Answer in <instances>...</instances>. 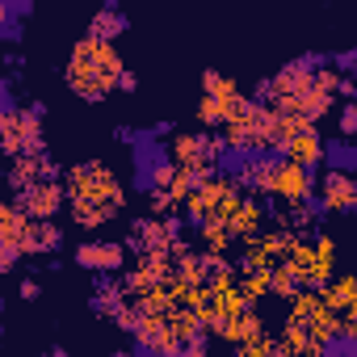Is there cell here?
Instances as JSON below:
<instances>
[{
    "instance_id": "obj_7",
    "label": "cell",
    "mask_w": 357,
    "mask_h": 357,
    "mask_svg": "<svg viewBox=\"0 0 357 357\" xmlns=\"http://www.w3.org/2000/svg\"><path fill=\"white\" fill-rule=\"evenodd\" d=\"M248 105H252V97H244L240 89H236V93H202V101H198V122L227 130Z\"/></svg>"
},
{
    "instance_id": "obj_9",
    "label": "cell",
    "mask_w": 357,
    "mask_h": 357,
    "mask_svg": "<svg viewBox=\"0 0 357 357\" xmlns=\"http://www.w3.org/2000/svg\"><path fill=\"white\" fill-rule=\"evenodd\" d=\"M135 353H143V357H181L185 344L172 336L168 319H143V328L135 332Z\"/></svg>"
},
{
    "instance_id": "obj_14",
    "label": "cell",
    "mask_w": 357,
    "mask_h": 357,
    "mask_svg": "<svg viewBox=\"0 0 357 357\" xmlns=\"http://www.w3.org/2000/svg\"><path fill=\"white\" fill-rule=\"evenodd\" d=\"M257 336H269V332H265V315H261L257 307L240 311V315L219 332V340H227V344H236V349H240V344H248V340H257Z\"/></svg>"
},
{
    "instance_id": "obj_8",
    "label": "cell",
    "mask_w": 357,
    "mask_h": 357,
    "mask_svg": "<svg viewBox=\"0 0 357 357\" xmlns=\"http://www.w3.org/2000/svg\"><path fill=\"white\" fill-rule=\"evenodd\" d=\"M172 244L176 240H172L168 223L155 219V215H139L126 227V248H135V257H143V252H172Z\"/></svg>"
},
{
    "instance_id": "obj_2",
    "label": "cell",
    "mask_w": 357,
    "mask_h": 357,
    "mask_svg": "<svg viewBox=\"0 0 357 357\" xmlns=\"http://www.w3.org/2000/svg\"><path fill=\"white\" fill-rule=\"evenodd\" d=\"M43 118H47V105L38 97H30L22 109H0V147H5L9 160H17L26 151H47Z\"/></svg>"
},
{
    "instance_id": "obj_15",
    "label": "cell",
    "mask_w": 357,
    "mask_h": 357,
    "mask_svg": "<svg viewBox=\"0 0 357 357\" xmlns=\"http://www.w3.org/2000/svg\"><path fill=\"white\" fill-rule=\"evenodd\" d=\"M59 244H63V227L55 219H47V223H30L22 248H26V257H51V252H59Z\"/></svg>"
},
{
    "instance_id": "obj_29",
    "label": "cell",
    "mask_w": 357,
    "mask_h": 357,
    "mask_svg": "<svg viewBox=\"0 0 357 357\" xmlns=\"http://www.w3.org/2000/svg\"><path fill=\"white\" fill-rule=\"evenodd\" d=\"M181 357H211V349H206V344H190Z\"/></svg>"
},
{
    "instance_id": "obj_6",
    "label": "cell",
    "mask_w": 357,
    "mask_h": 357,
    "mask_svg": "<svg viewBox=\"0 0 357 357\" xmlns=\"http://www.w3.org/2000/svg\"><path fill=\"white\" fill-rule=\"evenodd\" d=\"M13 202H17L34 223H47V219H55V215L68 206V190H63V181H38V185H30L26 194H13Z\"/></svg>"
},
{
    "instance_id": "obj_27",
    "label": "cell",
    "mask_w": 357,
    "mask_h": 357,
    "mask_svg": "<svg viewBox=\"0 0 357 357\" xmlns=\"http://www.w3.org/2000/svg\"><path fill=\"white\" fill-rule=\"evenodd\" d=\"M340 336H344L349 344H357V311H349V315H344V328H340Z\"/></svg>"
},
{
    "instance_id": "obj_5",
    "label": "cell",
    "mask_w": 357,
    "mask_h": 357,
    "mask_svg": "<svg viewBox=\"0 0 357 357\" xmlns=\"http://www.w3.org/2000/svg\"><path fill=\"white\" fill-rule=\"evenodd\" d=\"M76 265L89 269V273H126V244L122 240H101V236H89L76 244Z\"/></svg>"
},
{
    "instance_id": "obj_11",
    "label": "cell",
    "mask_w": 357,
    "mask_h": 357,
    "mask_svg": "<svg viewBox=\"0 0 357 357\" xmlns=\"http://www.w3.org/2000/svg\"><path fill=\"white\" fill-rule=\"evenodd\" d=\"M265 219H269V202L244 198V206L236 211V219H231L227 227H231V236H236L240 244H257V240L265 236Z\"/></svg>"
},
{
    "instance_id": "obj_17",
    "label": "cell",
    "mask_w": 357,
    "mask_h": 357,
    "mask_svg": "<svg viewBox=\"0 0 357 357\" xmlns=\"http://www.w3.org/2000/svg\"><path fill=\"white\" fill-rule=\"evenodd\" d=\"M269 286H273V298L294 303V298L307 290V278L298 273V265H294V261H282V265H273V269H269Z\"/></svg>"
},
{
    "instance_id": "obj_31",
    "label": "cell",
    "mask_w": 357,
    "mask_h": 357,
    "mask_svg": "<svg viewBox=\"0 0 357 357\" xmlns=\"http://www.w3.org/2000/svg\"><path fill=\"white\" fill-rule=\"evenodd\" d=\"M109 357H135V353H126V349H118V353H109Z\"/></svg>"
},
{
    "instance_id": "obj_3",
    "label": "cell",
    "mask_w": 357,
    "mask_h": 357,
    "mask_svg": "<svg viewBox=\"0 0 357 357\" xmlns=\"http://www.w3.org/2000/svg\"><path fill=\"white\" fill-rule=\"evenodd\" d=\"M68 72L72 76H89V80H101V84H109V89H118V80H122V72H126V63H122V55H118V47L114 43H101V38H76L72 43V51H68Z\"/></svg>"
},
{
    "instance_id": "obj_23",
    "label": "cell",
    "mask_w": 357,
    "mask_h": 357,
    "mask_svg": "<svg viewBox=\"0 0 357 357\" xmlns=\"http://www.w3.org/2000/svg\"><path fill=\"white\" fill-rule=\"evenodd\" d=\"M236 89H240V84H236V80H227L223 72H215V68H206V72H202V93H236Z\"/></svg>"
},
{
    "instance_id": "obj_25",
    "label": "cell",
    "mask_w": 357,
    "mask_h": 357,
    "mask_svg": "<svg viewBox=\"0 0 357 357\" xmlns=\"http://www.w3.org/2000/svg\"><path fill=\"white\" fill-rule=\"evenodd\" d=\"M0 38H5L9 47L22 43V22H17V17H0Z\"/></svg>"
},
{
    "instance_id": "obj_24",
    "label": "cell",
    "mask_w": 357,
    "mask_h": 357,
    "mask_svg": "<svg viewBox=\"0 0 357 357\" xmlns=\"http://www.w3.org/2000/svg\"><path fill=\"white\" fill-rule=\"evenodd\" d=\"M22 257H26L22 248H13V244H0V273H13Z\"/></svg>"
},
{
    "instance_id": "obj_20",
    "label": "cell",
    "mask_w": 357,
    "mask_h": 357,
    "mask_svg": "<svg viewBox=\"0 0 357 357\" xmlns=\"http://www.w3.org/2000/svg\"><path fill=\"white\" fill-rule=\"evenodd\" d=\"M68 89H72L80 101H89V105H93V101H105V97L114 93V89H109V84H101V80H89V76H72V72H68Z\"/></svg>"
},
{
    "instance_id": "obj_4",
    "label": "cell",
    "mask_w": 357,
    "mask_h": 357,
    "mask_svg": "<svg viewBox=\"0 0 357 357\" xmlns=\"http://www.w3.org/2000/svg\"><path fill=\"white\" fill-rule=\"evenodd\" d=\"M315 185H319L315 168H303V164H294V160H282L278 172H273L269 198L282 202V211H294V206H303L307 198H315Z\"/></svg>"
},
{
    "instance_id": "obj_16",
    "label": "cell",
    "mask_w": 357,
    "mask_h": 357,
    "mask_svg": "<svg viewBox=\"0 0 357 357\" xmlns=\"http://www.w3.org/2000/svg\"><path fill=\"white\" fill-rule=\"evenodd\" d=\"M30 215L17 206V202H5L0 206V244H13V248H22L26 244V231H30ZM26 252V248H22Z\"/></svg>"
},
{
    "instance_id": "obj_12",
    "label": "cell",
    "mask_w": 357,
    "mask_h": 357,
    "mask_svg": "<svg viewBox=\"0 0 357 357\" xmlns=\"http://www.w3.org/2000/svg\"><path fill=\"white\" fill-rule=\"evenodd\" d=\"M130 30V17H126V9H118V5H101L93 17H89V38H101V43H114L118 34H126Z\"/></svg>"
},
{
    "instance_id": "obj_21",
    "label": "cell",
    "mask_w": 357,
    "mask_h": 357,
    "mask_svg": "<svg viewBox=\"0 0 357 357\" xmlns=\"http://www.w3.org/2000/svg\"><path fill=\"white\" fill-rule=\"evenodd\" d=\"M240 294H244V303H248V307H257L261 298H269V294H273L269 273H244V278H240Z\"/></svg>"
},
{
    "instance_id": "obj_30",
    "label": "cell",
    "mask_w": 357,
    "mask_h": 357,
    "mask_svg": "<svg viewBox=\"0 0 357 357\" xmlns=\"http://www.w3.org/2000/svg\"><path fill=\"white\" fill-rule=\"evenodd\" d=\"M38 357H72V353H68L63 344H51V349H47V353H38Z\"/></svg>"
},
{
    "instance_id": "obj_13",
    "label": "cell",
    "mask_w": 357,
    "mask_h": 357,
    "mask_svg": "<svg viewBox=\"0 0 357 357\" xmlns=\"http://www.w3.org/2000/svg\"><path fill=\"white\" fill-rule=\"evenodd\" d=\"M324 151H328L324 135H319L315 126H303V130L294 135V143H290L286 160H294V164H303V168H315V164H324Z\"/></svg>"
},
{
    "instance_id": "obj_22",
    "label": "cell",
    "mask_w": 357,
    "mask_h": 357,
    "mask_svg": "<svg viewBox=\"0 0 357 357\" xmlns=\"http://www.w3.org/2000/svg\"><path fill=\"white\" fill-rule=\"evenodd\" d=\"M336 135L340 139H357V101H340V109H336Z\"/></svg>"
},
{
    "instance_id": "obj_28",
    "label": "cell",
    "mask_w": 357,
    "mask_h": 357,
    "mask_svg": "<svg viewBox=\"0 0 357 357\" xmlns=\"http://www.w3.org/2000/svg\"><path fill=\"white\" fill-rule=\"evenodd\" d=\"M118 89H122V93H135V89H139V76H135V72H122Z\"/></svg>"
},
{
    "instance_id": "obj_10",
    "label": "cell",
    "mask_w": 357,
    "mask_h": 357,
    "mask_svg": "<svg viewBox=\"0 0 357 357\" xmlns=\"http://www.w3.org/2000/svg\"><path fill=\"white\" fill-rule=\"evenodd\" d=\"M319 198L328 202V211L357 215V176L353 172H340V168H324V176H319Z\"/></svg>"
},
{
    "instance_id": "obj_26",
    "label": "cell",
    "mask_w": 357,
    "mask_h": 357,
    "mask_svg": "<svg viewBox=\"0 0 357 357\" xmlns=\"http://www.w3.org/2000/svg\"><path fill=\"white\" fill-rule=\"evenodd\" d=\"M17 294H22V298H26V303H34V298H38V294H43V286H38V278H26V282H22V286H17Z\"/></svg>"
},
{
    "instance_id": "obj_18",
    "label": "cell",
    "mask_w": 357,
    "mask_h": 357,
    "mask_svg": "<svg viewBox=\"0 0 357 357\" xmlns=\"http://www.w3.org/2000/svg\"><path fill=\"white\" fill-rule=\"evenodd\" d=\"M324 298H328V307L340 311V315L357 311V273H340V278H332V286L324 290Z\"/></svg>"
},
{
    "instance_id": "obj_19",
    "label": "cell",
    "mask_w": 357,
    "mask_h": 357,
    "mask_svg": "<svg viewBox=\"0 0 357 357\" xmlns=\"http://www.w3.org/2000/svg\"><path fill=\"white\" fill-rule=\"evenodd\" d=\"M198 236H202V252H219V257H227V248L236 244L227 223H206V227H198Z\"/></svg>"
},
{
    "instance_id": "obj_1",
    "label": "cell",
    "mask_w": 357,
    "mask_h": 357,
    "mask_svg": "<svg viewBox=\"0 0 357 357\" xmlns=\"http://www.w3.org/2000/svg\"><path fill=\"white\" fill-rule=\"evenodd\" d=\"M63 190H68V202H97V206H109V211L126 206V185L105 160L72 164L68 176H63Z\"/></svg>"
}]
</instances>
